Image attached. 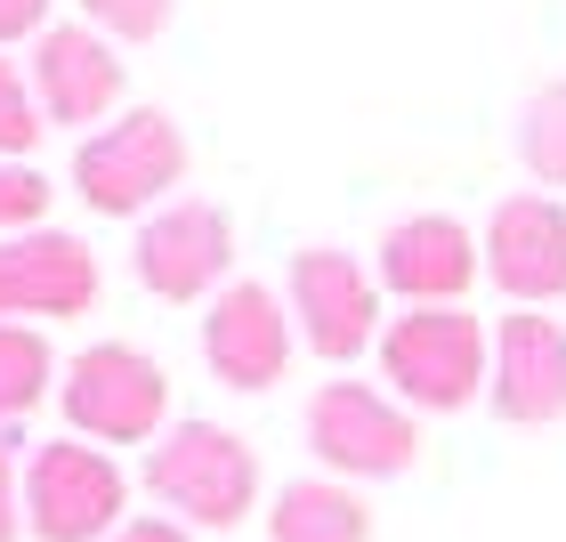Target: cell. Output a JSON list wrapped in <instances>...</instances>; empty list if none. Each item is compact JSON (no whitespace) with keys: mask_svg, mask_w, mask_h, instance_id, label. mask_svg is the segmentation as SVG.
Returning a JSON list of instances; mask_svg holds the SVG:
<instances>
[{"mask_svg":"<svg viewBox=\"0 0 566 542\" xmlns=\"http://www.w3.org/2000/svg\"><path fill=\"white\" fill-rule=\"evenodd\" d=\"M146 494L170 510L178 527H243L260 510V454L227 421H170L146 446Z\"/></svg>","mask_w":566,"mask_h":542,"instance_id":"6da1fadb","label":"cell"},{"mask_svg":"<svg viewBox=\"0 0 566 542\" xmlns=\"http://www.w3.org/2000/svg\"><path fill=\"white\" fill-rule=\"evenodd\" d=\"M187 187V131L163 106H130L122 122L73 146V195L97 219H154Z\"/></svg>","mask_w":566,"mask_h":542,"instance_id":"7a4b0ae2","label":"cell"},{"mask_svg":"<svg viewBox=\"0 0 566 542\" xmlns=\"http://www.w3.org/2000/svg\"><path fill=\"white\" fill-rule=\"evenodd\" d=\"M380 373L405 413H461L494 381V332L470 308H405L380 332Z\"/></svg>","mask_w":566,"mask_h":542,"instance_id":"3957f363","label":"cell"},{"mask_svg":"<svg viewBox=\"0 0 566 542\" xmlns=\"http://www.w3.org/2000/svg\"><path fill=\"white\" fill-rule=\"evenodd\" d=\"M73 437L90 446H154L170 429V373L130 341H90L57 381Z\"/></svg>","mask_w":566,"mask_h":542,"instance_id":"277c9868","label":"cell"},{"mask_svg":"<svg viewBox=\"0 0 566 542\" xmlns=\"http://www.w3.org/2000/svg\"><path fill=\"white\" fill-rule=\"evenodd\" d=\"M130 510V478L90 437H49L24 461V534L33 542H106Z\"/></svg>","mask_w":566,"mask_h":542,"instance_id":"5b68a950","label":"cell"},{"mask_svg":"<svg viewBox=\"0 0 566 542\" xmlns=\"http://www.w3.org/2000/svg\"><path fill=\"white\" fill-rule=\"evenodd\" d=\"M307 446H316L324 478H405L421 454V429L397 397H380L373 381H324L307 397Z\"/></svg>","mask_w":566,"mask_h":542,"instance_id":"8992f818","label":"cell"},{"mask_svg":"<svg viewBox=\"0 0 566 542\" xmlns=\"http://www.w3.org/2000/svg\"><path fill=\"white\" fill-rule=\"evenodd\" d=\"M130 268L154 300L187 308V300H219L235 283V219L202 195H178L163 202L154 219H138V243H130Z\"/></svg>","mask_w":566,"mask_h":542,"instance_id":"52a82bcc","label":"cell"},{"mask_svg":"<svg viewBox=\"0 0 566 542\" xmlns=\"http://www.w3.org/2000/svg\"><path fill=\"white\" fill-rule=\"evenodd\" d=\"M292 348H300V324H292V300L260 275H235L227 292L202 308V365H211L219 389L235 397H268L283 373H292Z\"/></svg>","mask_w":566,"mask_h":542,"instance_id":"ba28073f","label":"cell"},{"mask_svg":"<svg viewBox=\"0 0 566 542\" xmlns=\"http://www.w3.org/2000/svg\"><path fill=\"white\" fill-rule=\"evenodd\" d=\"M283 300H292L300 341L324 356V365H356L380 341V283L373 268L340 243H307L292 251V275H283Z\"/></svg>","mask_w":566,"mask_h":542,"instance_id":"9c48e42d","label":"cell"},{"mask_svg":"<svg viewBox=\"0 0 566 542\" xmlns=\"http://www.w3.org/2000/svg\"><path fill=\"white\" fill-rule=\"evenodd\" d=\"M485 275L502 283L518 308H551L566 300V202L558 195H502L494 211H485Z\"/></svg>","mask_w":566,"mask_h":542,"instance_id":"30bf717a","label":"cell"},{"mask_svg":"<svg viewBox=\"0 0 566 542\" xmlns=\"http://www.w3.org/2000/svg\"><path fill=\"white\" fill-rule=\"evenodd\" d=\"M97 308V251L65 227L0 236V324L17 316H90Z\"/></svg>","mask_w":566,"mask_h":542,"instance_id":"8fae6325","label":"cell"},{"mask_svg":"<svg viewBox=\"0 0 566 542\" xmlns=\"http://www.w3.org/2000/svg\"><path fill=\"white\" fill-rule=\"evenodd\" d=\"M478 275H485V243L453 211H413L380 236V283L405 308H461Z\"/></svg>","mask_w":566,"mask_h":542,"instance_id":"7c38bea8","label":"cell"},{"mask_svg":"<svg viewBox=\"0 0 566 542\" xmlns=\"http://www.w3.org/2000/svg\"><path fill=\"white\" fill-rule=\"evenodd\" d=\"M485 397L510 429H551L566 421V324L543 308H518V316L494 324V381Z\"/></svg>","mask_w":566,"mask_h":542,"instance_id":"4fadbf2b","label":"cell"},{"mask_svg":"<svg viewBox=\"0 0 566 542\" xmlns=\"http://www.w3.org/2000/svg\"><path fill=\"white\" fill-rule=\"evenodd\" d=\"M33 97L57 131H90L122 106V49L97 24H49L33 41Z\"/></svg>","mask_w":566,"mask_h":542,"instance_id":"5bb4252c","label":"cell"},{"mask_svg":"<svg viewBox=\"0 0 566 542\" xmlns=\"http://www.w3.org/2000/svg\"><path fill=\"white\" fill-rule=\"evenodd\" d=\"M268 542H373V510L348 478H292L268 502Z\"/></svg>","mask_w":566,"mask_h":542,"instance_id":"9a60e30c","label":"cell"},{"mask_svg":"<svg viewBox=\"0 0 566 542\" xmlns=\"http://www.w3.org/2000/svg\"><path fill=\"white\" fill-rule=\"evenodd\" d=\"M49 389H57V356L41 324H0V421H24Z\"/></svg>","mask_w":566,"mask_h":542,"instance_id":"2e32d148","label":"cell"},{"mask_svg":"<svg viewBox=\"0 0 566 542\" xmlns=\"http://www.w3.org/2000/svg\"><path fill=\"white\" fill-rule=\"evenodd\" d=\"M518 163L543 178V187H566V82H543L518 114Z\"/></svg>","mask_w":566,"mask_h":542,"instance_id":"e0dca14e","label":"cell"},{"mask_svg":"<svg viewBox=\"0 0 566 542\" xmlns=\"http://www.w3.org/2000/svg\"><path fill=\"white\" fill-rule=\"evenodd\" d=\"M41 131H49V114L33 97V73H17L0 58V163H24V154L41 146Z\"/></svg>","mask_w":566,"mask_h":542,"instance_id":"ac0fdd59","label":"cell"},{"mask_svg":"<svg viewBox=\"0 0 566 542\" xmlns=\"http://www.w3.org/2000/svg\"><path fill=\"white\" fill-rule=\"evenodd\" d=\"M170 9L178 0H82V24H97L106 41H154L170 33Z\"/></svg>","mask_w":566,"mask_h":542,"instance_id":"d6986e66","label":"cell"},{"mask_svg":"<svg viewBox=\"0 0 566 542\" xmlns=\"http://www.w3.org/2000/svg\"><path fill=\"white\" fill-rule=\"evenodd\" d=\"M49 219V178L33 163H0V236H33Z\"/></svg>","mask_w":566,"mask_h":542,"instance_id":"ffe728a7","label":"cell"},{"mask_svg":"<svg viewBox=\"0 0 566 542\" xmlns=\"http://www.w3.org/2000/svg\"><path fill=\"white\" fill-rule=\"evenodd\" d=\"M41 33H49V0H0V49L41 41Z\"/></svg>","mask_w":566,"mask_h":542,"instance_id":"44dd1931","label":"cell"},{"mask_svg":"<svg viewBox=\"0 0 566 542\" xmlns=\"http://www.w3.org/2000/svg\"><path fill=\"white\" fill-rule=\"evenodd\" d=\"M24 534V478H17V461L0 454V542H17Z\"/></svg>","mask_w":566,"mask_h":542,"instance_id":"7402d4cb","label":"cell"},{"mask_svg":"<svg viewBox=\"0 0 566 542\" xmlns=\"http://www.w3.org/2000/svg\"><path fill=\"white\" fill-rule=\"evenodd\" d=\"M106 542H195V527H178V519H122Z\"/></svg>","mask_w":566,"mask_h":542,"instance_id":"603a6c76","label":"cell"}]
</instances>
